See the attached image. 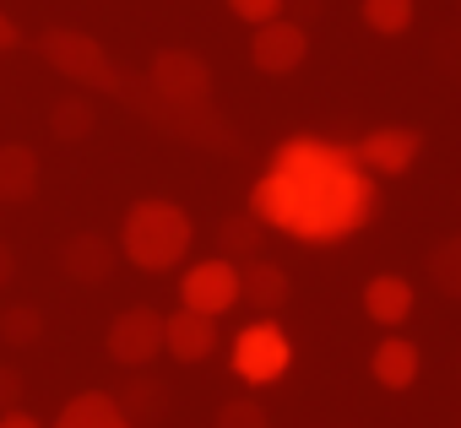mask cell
<instances>
[{
    "label": "cell",
    "mask_w": 461,
    "mask_h": 428,
    "mask_svg": "<svg viewBox=\"0 0 461 428\" xmlns=\"http://www.w3.org/2000/svg\"><path fill=\"white\" fill-rule=\"evenodd\" d=\"M212 428H272V423H267V406H261L256 396H234V401L217 406Z\"/></svg>",
    "instance_id": "obj_23"
},
{
    "label": "cell",
    "mask_w": 461,
    "mask_h": 428,
    "mask_svg": "<svg viewBox=\"0 0 461 428\" xmlns=\"http://www.w3.org/2000/svg\"><path fill=\"white\" fill-rule=\"evenodd\" d=\"M418 369H423V352H418L407 336H396V331L369 352V374H375V385H385V390L418 385Z\"/></svg>",
    "instance_id": "obj_14"
},
{
    "label": "cell",
    "mask_w": 461,
    "mask_h": 428,
    "mask_svg": "<svg viewBox=\"0 0 461 428\" xmlns=\"http://www.w3.org/2000/svg\"><path fill=\"white\" fill-rule=\"evenodd\" d=\"M33 195H39V152L23 147V141H6L0 147V201L23 206Z\"/></svg>",
    "instance_id": "obj_16"
},
{
    "label": "cell",
    "mask_w": 461,
    "mask_h": 428,
    "mask_svg": "<svg viewBox=\"0 0 461 428\" xmlns=\"http://www.w3.org/2000/svg\"><path fill=\"white\" fill-rule=\"evenodd\" d=\"M0 428H44V423H39V417H28V412H17V406H12V412H0Z\"/></svg>",
    "instance_id": "obj_27"
},
{
    "label": "cell",
    "mask_w": 461,
    "mask_h": 428,
    "mask_svg": "<svg viewBox=\"0 0 461 428\" xmlns=\"http://www.w3.org/2000/svg\"><path fill=\"white\" fill-rule=\"evenodd\" d=\"M250 211L288 239L337 245L375 223L380 190L353 147H337L321 136H294L277 147L272 168L256 179Z\"/></svg>",
    "instance_id": "obj_1"
},
{
    "label": "cell",
    "mask_w": 461,
    "mask_h": 428,
    "mask_svg": "<svg viewBox=\"0 0 461 428\" xmlns=\"http://www.w3.org/2000/svg\"><path fill=\"white\" fill-rule=\"evenodd\" d=\"M147 87H152V98H163V103L206 109V103H212V66H206L195 49H158L152 66H147Z\"/></svg>",
    "instance_id": "obj_4"
},
{
    "label": "cell",
    "mask_w": 461,
    "mask_h": 428,
    "mask_svg": "<svg viewBox=\"0 0 461 428\" xmlns=\"http://www.w3.org/2000/svg\"><path fill=\"white\" fill-rule=\"evenodd\" d=\"M55 428H136V423L125 417L120 396H109V390H82V396H71V401L60 406Z\"/></svg>",
    "instance_id": "obj_15"
},
{
    "label": "cell",
    "mask_w": 461,
    "mask_h": 428,
    "mask_svg": "<svg viewBox=\"0 0 461 428\" xmlns=\"http://www.w3.org/2000/svg\"><path fill=\"white\" fill-rule=\"evenodd\" d=\"M429 282L445 299H461V234H450V239H439L429 250Z\"/></svg>",
    "instance_id": "obj_21"
},
{
    "label": "cell",
    "mask_w": 461,
    "mask_h": 428,
    "mask_svg": "<svg viewBox=\"0 0 461 428\" xmlns=\"http://www.w3.org/2000/svg\"><path fill=\"white\" fill-rule=\"evenodd\" d=\"M44 336V315L33 304H12L6 315H0V342L6 347H33Z\"/></svg>",
    "instance_id": "obj_22"
},
{
    "label": "cell",
    "mask_w": 461,
    "mask_h": 428,
    "mask_svg": "<svg viewBox=\"0 0 461 428\" xmlns=\"http://www.w3.org/2000/svg\"><path fill=\"white\" fill-rule=\"evenodd\" d=\"M17 44H23V28H17L6 12H0V55H6V49H17Z\"/></svg>",
    "instance_id": "obj_26"
},
{
    "label": "cell",
    "mask_w": 461,
    "mask_h": 428,
    "mask_svg": "<svg viewBox=\"0 0 461 428\" xmlns=\"http://www.w3.org/2000/svg\"><path fill=\"white\" fill-rule=\"evenodd\" d=\"M228 12H234L240 22H250V28H261V22L288 12V0H228Z\"/></svg>",
    "instance_id": "obj_24"
},
{
    "label": "cell",
    "mask_w": 461,
    "mask_h": 428,
    "mask_svg": "<svg viewBox=\"0 0 461 428\" xmlns=\"http://www.w3.org/2000/svg\"><path fill=\"white\" fill-rule=\"evenodd\" d=\"M163 352L179 363H206L217 352V320L179 304L174 315H163Z\"/></svg>",
    "instance_id": "obj_10"
},
{
    "label": "cell",
    "mask_w": 461,
    "mask_h": 428,
    "mask_svg": "<svg viewBox=\"0 0 461 428\" xmlns=\"http://www.w3.org/2000/svg\"><path fill=\"white\" fill-rule=\"evenodd\" d=\"M17 401H23V374L12 363H0V412H12Z\"/></svg>",
    "instance_id": "obj_25"
},
{
    "label": "cell",
    "mask_w": 461,
    "mask_h": 428,
    "mask_svg": "<svg viewBox=\"0 0 461 428\" xmlns=\"http://www.w3.org/2000/svg\"><path fill=\"white\" fill-rule=\"evenodd\" d=\"M353 152H358V163H364L375 179H396V174H407V168L423 157V130H418V125H380V130H369Z\"/></svg>",
    "instance_id": "obj_9"
},
{
    "label": "cell",
    "mask_w": 461,
    "mask_h": 428,
    "mask_svg": "<svg viewBox=\"0 0 461 428\" xmlns=\"http://www.w3.org/2000/svg\"><path fill=\"white\" fill-rule=\"evenodd\" d=\"M93 125H98V109H93V98H82V93H71V98H60V103L50 109V136H55V141H87Z\"/></svg>",
    "instance_id": "obj_18"
},
{
    "label": "cell",
    "mask_w": 461,
    "mask_h": 428,
    "mask_svg": "<svg viewBox=\"0 0 461 428\" xmlns=\"http://www.w3.org/2000/svg\"><path fill=\"white\" fill-rule=\"evenodd\" d=\"M288 299H294V282H288V272H283L277 261H261V255L240 261V304L272 315V309H283Z\"/></svg>",
    "instance_id": "obj_12"
},
{
    "label": "cell",
    "mask_w": 461,
    "mask_h": 428,
    "mask_svg": "<svg viewBox=\"0 0 461 428\" xmlns=\"http://www.w3.org/2000/svg\"><path fill=\"white\" fill-rule=\"evenodd\" d=\"M39 55H44L66 82H77V87H87V93H109V98L125 93V76H120V66L109 60V49H104L98 39L77 33V28H50V33L39 39Z\"/></svg>",
    "instance_id": "obj_3"
},
{
    "label": "cell",
    "mask_w": 461,
    "mask_h": 428,
    "mask_svg": "<svg viewBox=\"0 0 461 428\" xmlns=\"http://www.w3.org/2000/svg\"><path fill=\"white\" fill-rule=\"evenodd\" d=\"M104 347H109V358L120 363V369H147L158 352H163V315L158 309H147V304H136V309H125V315H114V325H109V336H104Z\"/></svg>",
    "instance_id": "obj_7"
},
{
    "label": "cell",
    "mask_w": 461,
    "mask_h": 428,
    "mask_svg": "<svg viewBox=\"0 0 461 428\" xmlns=\"http://www.w3.org/2000/svg\"><path fill=\"white\" fill-rule=\"evenodd\" d=\"M114 266H120V245H109L104 234H71L66 250H60V272L71 282H87V288L93 282H109Z\"/></svg>",
    "instance_id": "obj_11"
},
{
    "label": "cell",
    "mask_w": 461,
    "mask_h": 428,
    "mask_svg": "<svg viewBox=\"0 0 461 428\" xmlns=\"http://www.w3.org/2000/svg\"><path fill=\"white\" fill-rule=\"evenodd\" d=\"M17 277V255H12V245H0V288H6Z\"/></svg>",
    "instance_id": "obj_28"
},
{
    "label": "cell",
    "mask_w": 461,
    "mask_h": 428,
    "mask_svg": "<svg viewBox=\"0 0 461 428\" xmlns=\"http://www.w3.org/2000/svg\"><path fill=\"white\" fill-rule=\"evenodd\" d=\"M358 17H364L369 33H380V39H402V33L412 28L418 6H412V0H364Z\"/></svg>",
    "instance_id": "obj_19"
},
{
    "label": "cell",
    "mask_w": 461,
    "mask_h": 428,
    "mask_svg": "<svg viewBox=\"0 0 461 428\" xmlns=\"http://www.w3.org/2000/svg\"><path fill=\"white\" fill-rule=\"evenodd\" d=\"M120 406H125V417L141 428V423H158L163 412H168V390L158 385V379H147L141 369H136V379H131V390L120 396Z\"/></svg>",
    "instance_id": "obj_20"
},
{
    "label": "cell",
    "mask_w": 461,
    "mask_h": 428,
    "mask_svg": "<svg viewBox=\"0 0 461 428\" xmlns=\"http://www.w3.org/2000/svg\"><path fill=\"white\" fill-rule=\"evenodd\" d=\"M294 363V342L283 336V325L272 320H256L234 336V374L245 385H277Z\"/></svg>",
    "instance_id": "obj_5"
},
{
    "label": "cell",
    "mask_w": 461,
    "mask_h": 428,
    "mask_svg": "<svg viewBox=\"0 0 461 428\" xmlns=\"http://www.w3.org/2000/svg\"><path fill=\"white\" fill-rule=\"evenodd\" d=\"M412 304H418V293H412V282L396 277V272H380V277H369V288H364V315H369L375 325H385V331H396V325L412 315Z\"/></svg>",
    "instance_id": "obj_13"
},
{
    "label": "cell",
    "mask_w": 461,
    "mask_h": 428,
    "mask_svg": "<svg viewBox=\"0 0 461 428\" xmlns=\"http://www.w3.org/2000/svg\"><path fill=\"white\" fill-rule=\"evenodd\" d=\"M195 245V223H190V211L174 206V201H136L125 206V218H120V255L141 272H174Z\"/></svg>",
    "instance_id": "obj_2"
},
{
    "label": "cell",
    "mask_w": 461,
    "mask_h": 428,
    "mask_svg": "<svg viewBox=\"0 0 461 428\" xmlns=\"http://www.w3.org/2000/svg\"><path fill=\"white\" fill-rule=\"evenodd\" d=\"M179 304L185 309H201V315H228L240 304V261L228 255H212V261H195L185 277H179Z\"/></svg>",
    "instance_id": "obj_6"
},
{
    "label": "cell",
    "mask_w": 461,
    "mask_h": 428,
    "mask_svg": "<svg viewBox=\"0 0 461 428\" xmlns=\"http://www.w3.org/2000/svg\"><path fill=\"white\" fill-rule=\"evenodd\" d=\"M304 55H310V33L294 17H272V22H261L250 33V60L267 76H294L304 66Z\"/></svg>",
    "instance_id": "obj_8"
},
{
    "label": "cell",
    "mask_w": 461,
    "mask_h": 428,
    "mask_svg": "<svg viewBox=\"0 0 461 428\" xmlns=\"http://www.w3.org/2000/svg\"><path fill=\"white\" fill-rule=\"evenodd\" d=\"M261 239H267V223L256 218V211H234V218L217 223V245H222L228 261H250L261 250Z\"/></svg>",
    "instance_id": "obj_17"
}]
</instances>
